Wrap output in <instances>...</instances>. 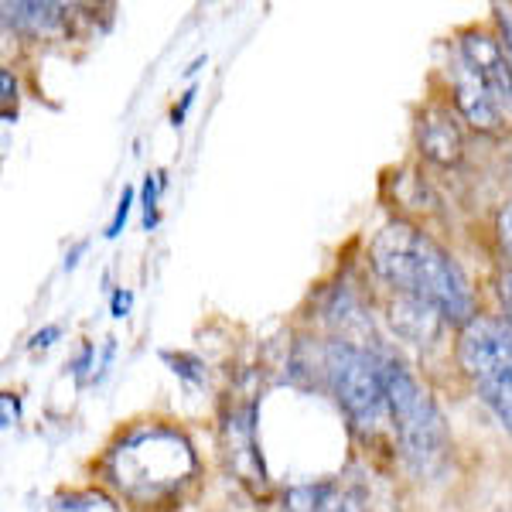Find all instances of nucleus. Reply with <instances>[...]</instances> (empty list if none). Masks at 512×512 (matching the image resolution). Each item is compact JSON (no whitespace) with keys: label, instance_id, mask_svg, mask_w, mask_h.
<instances>
[{"label":"nucleus","instance_id":"obj_1","mask_svg":"<svg viewBox=\"0 0 512 512\" xmlns=\"http://www.w3.org/2000/svg\"><path fill=\"white\" fill-rule=\"evenodd\" d=\"M376 277L400 297L431 304L448 325L465 328L475 318V294L454 256L410 222L383 226L369 246Z\"/></svg>","mask_w":512,"mask_h":512},{"label":"nucleus","instance_id":"obj_2","mask_svg":"<svg viewBox=\"0 0 512 512\" xmlns=\"http://www.w3.org/2000/svg\"><path fill=\"white\" fill-rule=\"evenodd\" d=\"M386 396H390V431L414 475L437 478L448 465L451 434L434 396L417 383V376L396 355L386 352Z\"/></svg>","mask_w":512,"mask_h":512},{"label":"nucleus","instance_id":"obj_3","mask_svg":"<svg viewBox=\"0 0 512 512\" xmlns=\"http://www.w3.org/2000/svg\"><path fill=\"white\" fill-rule=\"evenodd\" d=\"M386 352L362 349L349 338H332L321 349V376L338 407L352 420L355 431L376 437L390 424V396H386Z\"/></svg>","mask_w":512,"mask_h":512},{"label":"nucleus","instance_id":"obj_4","mask_svg":"<svg viewBox=\"0 0 512 512\" xmlns=\"http://www.w3.org/2000/svg\"><path fill=\"white\" fill-rule=\"evenodd\" d=\"M110 461L113 478L137 502L161 499L164 492L178 489L195 472L188 441L175 431H164V427H144V431L123 437Z\"/></svg>","mask_w":512,"mask_h":512},{"label":"nucleus","instance_id":"obj_5","mask_svg":"<svg viewBox=\"0 0 512 512\" xmlns=\"http://www.w3.org/2000/svg\"><path fill=\"white\" fill-rule=\"evenodd\" d=\"M458 366L512 437V328L499 318L475 315L458 335Z\"/></svg>","mask_w":512,"mask_h":512},{"label":"nucleus","instance_id":"obj_6","mask_svg":"<svg viewBox=\"0 0 512 512\" xmlns=\"http://www.w3.org/2000/svg\"><path fill=\"white\" fill-rule=\"evenodd\" d=\"M458 55L478 72V79L492 89V96L499 99L502 113H512V59L502 45L499 35H489L482 28H468L458 38Z\"/></svg>","mask_w":512,"mask_h":512},{"label":"nucleus","instance_id":"obj_7","mask_svg":"<svg viewBox=\"0 0 512 512\" xmlns=\"http://www.w3.org/2000/svg\"><path fill=\"white\" fill-rule=\"evenodd\" d=\"M451 82H454V106L465 117V123H472L478 134H495L502 127V106L499 99L492 96V89L478 79V72L454 52V69H451Z\"/></svg>","mask_w":512,"mask_h":512},{"label":"nucleus","instance_id":"obj_8","mask_svg":"<svg viewBox=\"0 0 512 512\" xmlns=\"http://www.w3.org/2000/svg\"><path fill=\"white\" fill-rule=\"evenodd\" d=\"M366 489L349 478L291 485L284 495L287 512H366Z\"/></svg>","mask_w":512,"mask_h":512},{"label":"nucleus","instance_id":"obj_9","mask_svg":"<svg viewBox=\"0 0 512 512\" xmlns=\"http://www.w3.org/2000/svg\"><path fill=\"white\" fill-rule=\"evenodd\" d=\"M417 147L427 161L441 164V168L458 164L461 151H465V137H461V113H454L451 106H444V103L427 106V110L420 113V123H417Z\"/></svg>","mask_w":512,"mask_h":512},{"label":"nucleus","instance_id":"obj_10","mask_svg":"<svg viewBox=\"0 0 512 512\" xmlns=\"http://www.w3.org/2000/svg\"><path fill=\"white\" fill-rule=\"evenodd\" d=\"M390 321H393L396 335H403L414 345H427L441 332V325H448V321L441 318V311H434L431 304L414 301V297H400V294H396V301L390 304Z\"/></svg>","mask_w":512,"mask_h":512},{"label":"nucleus","instance_id":"obj_11","mask_svg":"<svg viewBox=\"0 0 512 512\" xmlns=\"http://www.w3.org/2000/svg\"><path fill=\"white\" fill-rule=\"evenodd\" d=\"M65 11L69 7L62 4H4V24L18 35L28 38H48L55 31H62L65 24Z\"/></svg>","mask_w":512,"mask_h":512},{"label":"nucleus","instance_id":"obj_12","mask_svg":"<svg viewBox=\"0 0 512 512\" xmlns=\"http://www.w3.org/2000/svg\"><path fill=\"white\" fill-rule=\"evenodd\" d=\"M52 512H120L117 502L99 489H82V492H69L62 495L52 506Z\"/></svg>","mask_w":512,"mask_h":512},{"label":"nucleus","instance_id":"obj_13","mask_svg":"<svg viewBox=\"0 0 512 512\" xmlns=\"http://www.w3.org/2000/svg\"><path fill=\"white\" fill-rule=\"evenodd\" d=\"M158 188H161V175L144 178V229L158 226Z\"/></svg>","mask_w":512,"mask_h":512},{"label":"nucleus","instance_id":"obj_14","mask_svg":"<svg viewBox=\"0 0 512 512\" xmlns=\"http://www.w3.org/2000/svg\"><path fill=\"white\" fill-rule=\"evenodd\" d=\"M495 239H499L502 253L509 256V267H512V202L502 205L499 216H495Z\"/></svg>","mask_w":512,"mask_h":512},{"label":"nucleus","instance_id":"obj_15","mask_svg":"<svg viewBox=\"0 0 512 512\" xmlns=\"http://www.w3.org/2000/svg\"><path fill=\"white\" fill-rule=\"evenodd\" d=\"M130 205H134V188L127 185V188H123V195H120V202H117V212H113L110 226H106V236H110V239H117V236H120V229L127 226Z\"/></svg>","mask_w":512,"mask_h":512},{"label":"nucleus","instance_id":"obj_16","mask_svg":"<svg viewBox=\"0 0 512 512\" xmlns=\"http://www.w3.org/2000/svg\"><path fill=\"white\" fill-rule=\"evenodd\" d=\"M0 89H4V120L11 123L14 120L11 103H18V82H14L11 69H0Z\"/></svg>","mask_w":512,"mask_h":512},{"label":"nucleus","instance_id":"obj_17","mask_svg":"<svg viewBox=\"0 0 512 512\" xmlns=\"http://www.w3.org/2000/svg\"><path fill=\"white\" fill-rule=\"evenodd\" d=\"M18 410H21L18 396H14V393L0 396V424H4V431H7V427H14V420H18Z\"/></svg>","mask_w":512,"mask_h":512},{"label":"nucleus","instance_id":"obj_18","mask_svg":"<svg viewBox=\"0 0 512 512\" xmlns=\"http://www.w3.org/2000/svg\"><path fill=\"white\" fill-rule=\"evenodd\" d=\"M59 335H62V328H59V325H48V328H41V332H38V335L28 342V349H31V352H38V349H52V345H55V338H59Z\"/></svg>","mask_w":512,"mask_h":512},{"label":"nucleus","instance_id":"obj_19","mask_svg":"<svg viewBox=\"0 0 512 512\" xmlns=\"http://www.w3.org/2000/svg\"><path fill=\"white\" fill-rule=\"evenodd\" d=\"M499 297H502V311H506V325L512 328V267L499 280Z\"/></svg>","mask_w":512,"mask_h":512},{"label":"nucleus","instance_id":"obj_20","mask_svg":"<svg viewBox=\"0 0 512 512\" xmlns=\"http://www.w3.org/2000/svg\"><path fill=\"white\" fill-rule=\"evenodd\" d=\"M130 304H134V294H130V291H117V294H113V318H127L130 315Z\"/></svg>","mask_w":512,"mask_h":512},{"label":"nucleus","instance_id":"obj_21","mask_svg":"<svg viewBox=\"0 0 512 512\" xmlns=\"http://www.w3.org/2000/svg\"><path fill=\"white\" fill-rule=\"evenodd\" d=\"M195 103V89H188L185 96H181V106H175V113H171V123H175V127H181V123H185V113H188V106Z\"/></svg>","mask_w":512,"mask_h":512},{"label":"nucleus","instance_id":"obj_22","mask_svg":"<svg viewBox=\"0 0 512 512\" xmlns=\"http://www.w3.org/2000/svg\"><path fill=\"white\" fill-rule=\"evenodd\" d=\"M89 359H93V345H86V349H82V355H79V359L72 362V373H86Z\"/></svg>","mask_w":512,"mask_h":512}]
</instances>
